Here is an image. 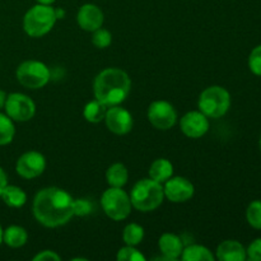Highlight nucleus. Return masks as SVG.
I'll return each mask as SVG.
<instances>
[{"label": "nucleus", "instance_id": "obj_1", "mask_svg": "<svg viewBox=\"0 0 261 261\" xmlns=\"http://www.w3.org/2000/svg\"><path fill=\"white\" fill-rule=\"evenodd\" d=\"M73 200L70 194L63 189L45 188L33 199V216L38 223L48 228L64 226L74 217Z\"/></svg>", "mask_w": 261, "mask_h": 261}, {"label": "nucleus", "instance_id": "obj_2", "mask_svg": "<svg viewBox=\"0 0 261 261\" xmlns=\"http://www.w3.org/2000/svg\"><path fill=\"white\" fill-rule=\"evenodd\" d=\"M132 89L129 74L119 68H107L97 74L93 82L94 98L106 106L121 105Z\"/></svg>", "mask_w": 261, "mask_h": 261}, {"label": "nucleus", "instance_id": "obj_3", "mask_svg": "<svg viewBox=\"0 0 261 261\" xmlns=\"http://www.w3.org/2000/svg\"><path fill=\"white\" fill-rule=\"evenodd\" d=\"M165 199L162 184L152 180V178H142L138 181L132 189L130 200L133 208L137 211L148 213L161 206Z\"/></svg>", "mask_w": 261, "mask_h": 261}, {"label": "nucleus", "instance_id": "obj_4", "mask_svg": "<svg viewBox=\"0 0 261 261\" xmlns=\"http://www.w3.org/2000/svg\"><path fill=\"white\" fill-rule=\"evenodd\" d=\"M56 20V12L51 5L36 4L25 12L23 17V30L30 37H42L53 30Z\"/></svg>", "mask_w": 261, "mask_h": 261}, {"label": "nucleus", "instance_id": "obj_5", "mask_svg": "<svg viewBox=\"0 0 261 261\" xmlns=\"http://www.w3.org/2000/svg\"><path fill=\"white\" fill-rule=\"evenodd\" d=\"M231 102V94L224 87L211 86L199 96V111L209 119H219L228 112Z\"/></svg>", "mask_w": 261, "mask_h": 261}, {"label": "nucleus", "instance_id": "obj_6", "mask_svg": "<svg viewBox=\"0 0 261 261\" xmlns=\"http://www.w3.org/2000/svg\"><path fill=\"white\" fill-rule=\"evenodd\" d=\"M101 206L105 214L112 221H124L132 213L130 195L122 188H111L103 191L101 196Z\"/></svg>", "mask_w": 261, "mask_h": 261}, {"label": "nucleus", "instance_id": "obj_7", "mask_svg": "<svg viewBox=\"0 0 261 261\" xmlns=\"http://www.w3.org/2000/svg\"><path fill=\"white\" fill-rule=\"evenodd\" d=\"M15 76L20 86L28 89L43 88L51 78L50 69L38 60H25L18 65Z\"/></svg>", "mask_w": 261, "mask_h": 261}, {"label": "nucleus", "instance_id": "obj_8", "mask_svg": "<svg viewBox=\"0 0 261 261\" xmlns=\"http://www.w3.org/2000/svg\"><path fill=\"white\" fill-rule=\"evenodd\" d=\"M5 114L17 122H25L30 121L36 114V105L31 97L27 94L14 92L9 93L7 96L5 101Z\"/></svg>", "mask_w": 261, "mask_h": 261}, {"label": "nucleus", "instance_id": "obj_9", "mask_svg": "<svg viewBox=\"0 0 261 261\" xmlns=\"http://www.w3.org/2000/svg\"><path fill=\"white\" fill-rule=\"evenodd\" d=\"M147 117L150 124L158 130H170L177 121V112L175 107L165 99L152 102L148 107Z\"/></svg>", "mask_w": 261, "mask_h": 261}, {"label": "nucleus", "instance_id": "obj_10", "mask_svg": "<svg viewBox=\"0 0 261 261\" xmlns=\"http://www.w3.org/2000/svg\"><path fill=\"white\" fill-rule=\"evenodd\" d=\"M46 170V158L37 150H28L23 153L15 163V171L25 180H33L42 175Z\"/></svg>", "mask_w": 261, "mask_h": 261}, {"label": "nucleus", "instance_id": "obj_11", "mask_svg": "<svg viewBox=\"0 0 261 261\" xmlns=\"http://www.w3.org/2000/svg\"><path fill=\"white\" fill-rule=\"evenodd\" d=\"M103 121L106 122L107 129L116 135L127 134V133L132 132L133 125H134L132 114L120 105L110 106L107 109Z\"/></svg>", "mask_w": 261, "mask_h": 261}, {"label": "nucleus", "instance_id": "obj_12", "mask_svg": "<svg viewBox=\"0 0 261 261\" xmlns=\"http://www.w3.org/2000/svg\"><path fill=\"white\" fill-rule=\"evenodd\" d=\"M163 193H165V198H167L172 203H185L193 198L195 188L193 182L186 177H181V176L173 177L172 176L165 182Z\"/></svg>", "mask_w": 261, "mask_h": 261}, {"label": "nucleus", "instance_id": "obj_13", "mask_svg": "<svg viewBox=\"0 0 261 261\" xmlns=\"http://www.w3.org/2000/svg\"><path fill=\"white\" fill-rule=\"evenodd\" d=\"M180 129L188 138L199 139L209 130V117L201 111H190L181 117Z\"/></svg>", "mask_w": 261, "mask_h": 261}, {"label": "nucleus", "instance_id": "obj_14", "mask_svg": "<svg viewBox=\"0 0 261 261\" xmlns=\"http://www.w3.org/2000/svg\"><path fill=\"white\" fill-rule=\"evenodd\" d=\"M103 20L105 15L101 8L92 3L82 5L76 14V22H78L79 27L87 32H93V31L101 28Z\"/></svg>", "mask_w": 261, "mask_h": 261}, {"label": "nucleus", "instance_id": "obj_15", "mask_svg": "<svg viewBox=\"0 0 261 261\" xmlns=\"http://www.w3.org/2000/svg\"><path fill=\"white\" fill-rule=\"evenodd\" d=\"M158 247L163 257L160 260L175 261L180 259L184 251V242L177 234L175 233H163L158 240Z\"/></svg>", "mask_w": 261, "mask_h": 261}, {"label": "nucleus", "instance_id": "obj_16", "mask_svg": "<svg viewBox=\"0 0 261 261\" xmlns=\"http://www.w3.org/2000/svg\"><path fill=\"white\" fill-rule=\"evenodd\" d=\"M216 259L219 261H245L247 259L246 249L236 240H226L217 247Z\"/></svg>", "mask_w": 261, "mask_h": 261}, {"label": "nucleus", "instance_id": "obj_17", "mask_svg": "<svg viewBox=\"0 0 261 261\" xmlns=\"http://www.w3.org/2000/svg\"><path fill=\"white\" fill-rule=\"evenodd\" d=\"M28 241V233L23 227L13 224L3 231V242L12 249H19Z\"/></svg>", "mask_w": 261, "mask_h": 261}, {"label": "nucleus", "instance_id": "obj_18", "mask_svg": "<svg viewBox=\"0 0 261 261\" xmlns=\"http://www.w3.org/2000/svg\"><path fill=\"white\" fill-rule=\"evenodd\" d=\"M173 176V165L166 158H158L150 165L149 177L160 184H165L166 181Z\"/></svg>", "mask_w": 261, "mask_h": 261}, {"label": "nucleus", "instance_id": "obj_19", "mask_svg": "<svg viewBox=\"0 0 261 261\" xmlns=\"http://www.w3.org/2000/svg\"><path fill=\"white\" fill-rule=\"evenodd\" d=\"M0 198L4 201L5 205L10 208H22L27 203V194L19 186L9 185V184L4 188Z\"/></svg>", "mask_w": 261, "mask_h": 261}, {"label": "nucleus", "instance_id": "obj_20", "mask_svg": "<svg viewBox=\"0 0 261 261\" xmlns=\"http://www.w3.org/2000/svg\"><path fill=\"white\" fill-rule=\"evenodd\" d=\"M129 180V171L122 163H114L106 171V181L111 188H124Z\"/></svg>", "mask_w": 261, "mask_h": 261}, {"label": "nucleus", "instance_id": "obj_21", "mask_svg": "<svg viewBox=\"0 0 261 261\" xmlns=\"http://www.w3.org/2000/svg\"><path fill=\"white\" fill-rule=\"evenodd\" d=\"M181 259L184 261H214L216 256L208 247L203 245H189L184 247Z\"/></svg>", "mask_w": 261, "mask_h": 261}, {"label": "nucleus", "instance_id": "obj_22", "mask_svg": "<svg viewBox=\"0 0 261 261\" xmlns=\"http://www.w3.org/2000/svg\"><path fill=\"white\" fill-rule=\"evenodd\" d=\"M109 106L102 103L101 101L94 98L93 101H89L88 103L84 106L83 116L91 124H98V122L103 121L105 116H106V111Z\"/></svg>", "mask_w": 261, "mask_h": 261}, {"label": "nucleus", "instance_id": "obj_23", "mask_svg": "<svg viewBox=\"0 0 261 261\" xmlns=\"http://www.w3.org/2000/svg\"><path fill=\"white\" fill-rule=\"evenodd\" d=\"M15 137L14 121L7 114L0 112V147L8 145Z\"/></svg>", "mask_w": 261, "mask_h": 261}, {"label": "nucleus", "instance_id": "obj_24", "mask_svg": "<svg viewBox=\"0 0 261 261\" xmlns=\"http://www.w3.org/2000/svg\"><path fill=\"white\" fill-rule=\"evenodd\" d=\"M144 239V228L138 223H129L122 231V240L125 245L138 246Z\"/></svg>", "mask_w": 261, "mask_h": 261}, {"label": "nucleus", "instance_id": "obj_25", "mask_svg": "<svg viewBox=\"0 0 261 261\" xmlns=\"http://www.w3.org/2000/svg\"><path fill=\"white\" fill-rule=\"evenodd\" d=\"M246 221L252 228L261 231V200H254L246 209Z\"/></svg>", "mask_w": 261, "mask_h": 261}, {"label": "nucleus", "instance_id": "obj_26", "mask_svg": "<svg viewBox=\"0 0 261 261\" xmlns=\"http://www.w3.org/2000/svg\"><path fill=\"white\" fill-rule=\"evenodd\" d=\"M116 259L119 261H145V256L135 246L125 245L117 251Z\"/></svg>", "mask_w": 261, "mask_h": 261}, {"label": "nucleus", "instance_id": "obj_27", "mask_svg": "<svg viewBox=\"0 0 261 261\" xmlns=\"http://www.w3.org/2000/svg\"><path fill=\"white\" fill-rule=\"evenodd\" d=\"M92 35V43L96 46L97 48H106L111 45L112 42V35L109 30L105 28H98V30L93 31Z\"/></svg>", "mask_w": 261, "mask_h": 261}, {"label": "nucleus", "instance_id": "obj_28", "mask_svg": "<svg viewBox=\"0 0 261 261\" xmlns=\"http://www.w3.org/2000/svg\"><path fill=\"white\" fill-rule=\"evenodd\" d=\"M249 69L254 75L261 76V45L255 46L247 59Z\"/></svg>", "mask_w": 261, "mask_h": 261}, {"label": "nucleus", "instance_id": "obj_29", "mask_svg": "<svg viewBox=\"0 0 261 261\" xmlns=\"http://www.w3.org/2000/svg\"><path fill=\"white\" fill-rule=\"evenodd\" d=\"M92 203L87 199H76L73 200V213L76 217H84L88 216L89 213H92Z\"/></svg>", "mask_w": 261, "mask_h": 261}, {"label": "nucleus", "instance_id": "obj_30", "mask_svg": "<svg viewBox=\"0 0 261 261\" xmlns=\"http://www.w3.org/2000/svg\"><path fill=\"white\" fill-rule=\"evenodd\" d=\"M247 259L251 261H261V237L255 239L246 249Z\"/></svg>", "mask_w": 261, "mask_h": 261}, {"label": "nucleus", "instance_id": "obj_31", "mask_svg": "<svg viewBox=\"0 0 261 261\" xmlns=\"http://www.w3.org/2000/svg\"><path fill=\"white\" fill-rule=\"evenodd\" d=\"M61 256L53 250H43L33 256V261H60Z\"/></svg>", "mask_w": 261, "mask_h": 261}, {"label": "nucleus", "instance_id": "obj_32", "mask_svg": "<svg viewBox=\"0 0 261 261\" xmlns=\"http://www.w3.org/2000/svg\"><path fill=\"white\" fill-rule=\"evenodd\" d=\"M8 185V176L5 173V171L0 167V195H2L3 190H4L5 186Z\"/></svg>", "mask_w": 261, "mask_h": 261}, {"label": "nucleus", "instance_id": "obj_33", "mask_svg": "<svg viewBox=\"0 0 261 261\" xmlns=\"http://www.w3.org/2000/svg\"><path fill=\"white\" fill-rule=\"evenodd\" d=\"M7 96H8V94L5 93L4 91H2V89H0V111L4 109L5 101H7Z\"/></svg>", "mask_w": 261, "mask_h": 261}, {"label": "nucleus", "instance_id": "obj_34", "mask_svg": "<svg viewBox=\"0 0 261 261\" xmlns=\"http://www.w3.org/2000/svg\"><path fill=\"white\" fill-rule=\"evenodd\" d=\"M37 4H43V5H51L55 3V0H36Z\"/></svg>", "mask_w": 261, "mask_h": 261}, {"label": "nucleus", "instance_id": "obj_35", "mask_svg": "<svg viewBox=\"0 0 261 261\" xmlns=\"http://www.w3.org/2000/svg\"><path fill=\"white\" fill-rule=\"evenodd\" d=\"M3 231H4V229H3L2 226H0V245L3 244Z\"/></svg>", "mask_w": 261, "mask_h": 261}, {"label": "nucleus", "instance_id": "obj_36", "mask_svg": "<svg viewBox=\"0 0 261 261\" xmlns=\"http://www.w3.org/2000/svg\"><path fill=\"white\" fill-rule=\"evenodd\" d=\"M259 145H260V150H261V135H260V140H259Z\"/></svg>", "mask_w": 261, "mask_h": 261}]
</instances>
